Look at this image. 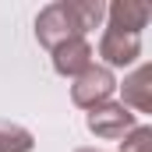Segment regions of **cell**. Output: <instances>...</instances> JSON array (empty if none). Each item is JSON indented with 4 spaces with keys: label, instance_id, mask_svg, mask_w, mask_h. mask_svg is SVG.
<instances>
[{
    "label": "cell",
    "instance_id": "1",
    "mask_svg": "<svg viewBox=\"0 0 152 152\" xmlns=\"http://www.w3.org/2000/svg\"><path fill=\"white\" fill-rule=\"evenodd\" d=\"M103 18H106V7L99 0H57V4L39 11L36 39H39V46H46L53 53L67 39H85V32L96 28Z\"/></svg>",
    "mask_w": 152,
    "mask_h": 152
},
{
    "label": "cell",
    "instance_id": "2",
    "mask_svg": "<svg viewBox=\"0 0 152 152\" xmlns=\"http://www.w3.org/2000/svg\"><path fill=\"white\" fill-rule=\"evenodd\" d=\"M113 92H117L113 71L110 67H99V64H92L88 71H81L75 78V85H71V99H75V106H81V110H96V106L110 103Z\"/></svg>",
    "mask_w": 152,
    "mask_h": 152
},
{
    "label": "cell",
    "instance_id": "3",
    "mask_svg": "<svg viewBox=\"0 0 152 152\" xmlns=\"http://www.w3.org/2000/svg\"><path fill=\"white\" fill-rule=\"evenodd\" d=\"M88 131L96 134V138H103V142H117V138H124L127 131H134L138 127V117L131 113L127 106H120V103H103V106H96V110H88Z\"/></svg>",
    "mask_w": 152,
    "mask_h": 152
},
{
    "label": "cell",
    "instance_id": "4",
    "mask_svg": "<svg viewBox=\"0 0 152 152\" xmlns=\"http://www.w3.org/2000/svg\"><path fill=\"white\" fill-rule=\"evenodd\" d=\"M99 57L106 60V67H127L142 57V36L106 28L103 39H99Z\"/></svg>",
    "mask_w": 152,
    "mask_h": 152
},
{
    "label": "cell",
    "instance_id": "5",
    "mask_svg": "<svg viewBox=\"0 0 152 152\" xmlns=\"http://www.w3.org/2000/svg\"><path fill=\"white\" fill-rule=\"evenodd\" d=\"M92 46H88V39H67V42H60L57 50H53V71L64 78H78L81 71H88L92 67Z\"/></svg>",
    "mask_w": 152,
    "mask_h": 152
},
{
    "label": "cell",
    "instance_id": "6",
    "mask_svg": "<svg viewBox=\"0 0 152 152\" xmlns=\"http://www.w3.org/2000/svg\"><path fill=\"white\" fill-rule=\"evenodd\" d=\"M106 14H110V28L142 36V28L149 25L152 11H149V4H142V0H113V4L106 7Z\"/></svg>",
    "mask_w": 152,
    "mask_h": 152
},
{
    "label": "cell",
    "instance_id": "7",
    "mask_svg": "<svg viewBox=\"0 0 152 152\" xmlns=\"http://www.w3.org/2000/svg\"><path fill=\"white\" fill-rule=\"evenodd\" d=\"M149 81H152V71L145 67V64H142L134 75H127L124 85H120V96H124L120 106H127V110L134 106L138 113H149V110H152V85H149Z\"/></svg>",
    "mask_w": 152,
    "mask_h": 152
},
{
    "label": "cell",
    "instance_id": "8",
    "mask_svg": "<svg viewBox=\"0 0 152 152\" xmlns=\"http://www.w3.org/2000/svg\"><path fill=\"white\" fill-rule=\"evenodd\" d=\"M32 145H36V138L28 127L0 120V152H32Z\"/></svg>",
    "mask_w": 152,
    "mask_h": 152
},
{
    "label": "cell",
    "instance_id": "9",
    "mask_svg": "<svg viewBox=\"0 0 152 152\" xmlns=\"http://www.w3.org/2000/svg\"><path fill=\"white\" fill-rule=\"evenodd\" d=\"M120 152H152V127L138 124L134 131H127V134H124Z\"/></svg>",
    "mask_w": 152,
    "mask_h": 152
},
{
    "label": "cell",
    "instance_id": "10",
    "mask_svg": "<svg viewBox=\"0 0 152 152\" xmlns=\"http://www.w3.org/2000/svg\"><path fill=\"white\" fill-rule=\"evenodd\" d=\"M75 152H99V149H75Z\"/></svg>",
    "mask_w": 152,
    "mask_h": 152
}]
</instances>
